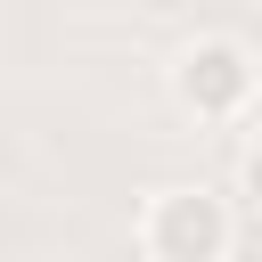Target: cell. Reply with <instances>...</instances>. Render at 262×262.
Segmentation results:
<instances>
[{
    "label": "cell",
    "instance_id": "1",
    "mask_svg": "<svg viewBox=\"0 0 262 262\" xmlns=\"http://www.w3.org/2000/svg\"><path fill=\"white\" fill-rule=\"evenodd\" d=\"M164 90H172V106H180L188 123L229 131V123H246V115L262 106V57H254V41H237V33H196V41L172 49Z\"/></svg>",
    "mask_w": 262,
    "mask_h": 262
},
{
    "label": "cell",
    "instance_id": "2",
    "mask_svg": "<svg viewBox=\"0 0 262 262\" xmlns=\"http://www.w3.org/2000/svg\"><path fill=\"white\" fill-rule=\"evenodd\" d=\"M246 205L213 180H164L139 196V254L147 262H229Z\"/></svg>",
    "mask_w": 262,
    "mask_h": 262
},
{
    "label": "cell",
    "instance_id": "3",
    "mask_svg": "<svg viewBox=\"0 0 262 262\" xmlns=\"http://www.w3.org/2000/svg\"><path fill=\"white\" fill-rule=\"evenodd\" d=\"M237 205L262 221V131H246V147H237Z\"/></svg>",
    "mask_w": 262,
    "mask_h": 262
}]
</instances>
